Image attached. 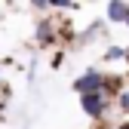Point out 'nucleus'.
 Listing matches in <instances>:
<instances>
[{"mask_svg":"<svg viewBox=\"0 0 129 129\" xmlns=\"http://www.w3.org/2000/svg\"><path fill=\"white\" fill-rule=\"evenodd\" d=\"M108 19L111 22H129V3L126 0H111L108 3Z\"/></svg>","mask_w":129,"mask_h":129,"instance_id":"nucleus-3","label":"nucleus"},{"mask_svg":"<svg viewBox=\"0 0 129 129\" xmlns=\"http://www.w3.org/2000/svg\"><path fill=\"white\" fill-rule=\"evenodd\" d=\"M126 58H129V49H126Z\"/></svg>","mask_w":129,"mask_h":129,"instance_id":"nucleus-9","label":"nucleus"},{"mask_svg":"<svg viewBox=\"0 0 129 129\" xmlns=\"http://www.w3.org/2000/svg\"><path fill=\"white\" fill-rule=\"evenodd\" d=\"M80 105H83V111L89 117H102L105 114V99H102V92H83L80 95Z\"/></svg>","mask_w":129,"mask_h":129,"instance_id":"nucleus-1","label":"nucleus"},{"mask_svg":"<svg viewBox=\"0 0 129 129\" xmlns=\"http://www.w3.org/2000/svg\"><path fill=\"white\" fill-rule=\"evenodd\" d=\"M117 102H120L123 111H129V92H120V99H117Z\"/></svg>","mask_w":129,"mask_h":129,"instance_id":"nucleus-5","label":"nucleus"},{"mask_svg":"<svg viewBox=\"0 0 129 129\" xmlns=\"http://www.w3.org/2000/svg\"><path fill=\"white\" fill-rule=\"evenodd\" d=\"M34 3H37V6H46V3H49V0H34Z\"/></svg>","mask_w":129,"mask_h":129,"instance_id":"nucleus-7","label":"nucleus"},{"mask_svg":"<svg viewBox=\"0 0 129 129\" xmlns=\"http://www.w3.org/2000/svg\"><path fill=\"white\" fill-rule=\"evenodd\" d=\"M77 92H102V86H105V77L99 74V71H86L83 77L77 80Z\"/></svg>","mask_w":129,"mask_h":129,"instance_id":"nucleus-2","label":"nucleus"},{"mask_svg":"<svg viewBox=\"0 0 129 129\" xmlns=\"http://www.w3.org/2000/svg\"><path fill=\"white\" fill-rule=\"evenodd\" d=\"M52 3H58V6H68V0H52Z\"/></svg>","mask_w":129,"mask_h":129,"instance_id":"nucleus-6","label":"nucleus"},{"mask_svg":"<svg viewBox=\"0 0 129 129\" xmlns=\"http://www.w3.org/2000/svg\"><path fill=\"white\" fill-rule=\"evenodd\" d=\"M126 25H129V22H126Z\"/></svg>","mask_w":129,"mask_h":129,"instance_id":"nucleus-10","label":"nucleus"},{"mask_svg":"<svg viewBox=\"0 0 129 129\" xmlns=\"http://www.w3.org/2000/svg\"><path fill=\"white\" fill-rule=\"evenodd\" d=\"M120 129H129V123H123V126H120Z\"/></svg>","mask_w":129,"mask_h":129,"instance_id":"nucleus-8","label":"nucleus"},{"mask_svg":"<svg viewBox=\"0 0 129 129\" xmlns=\"http://www.w3.org/2000/svg\"><path fill=\"white\" fill-rule=\"evenodd\" d=\"M108 58H126V49H108Z\"/></svg>","mask_w":129,"mask_h":129,"instance_id":"nucleus-4","label":"nucleus"}]
</instances>
